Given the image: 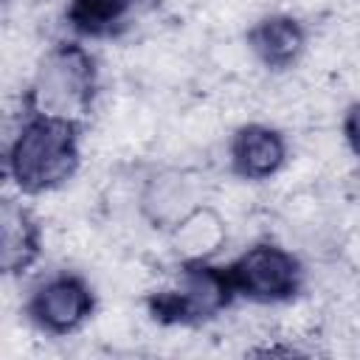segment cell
<instances>
[{
	"mask_svg": "<svg viewBox=\"0 0 360 360\" xmlns=\"http://www.w3.org/2000/svg\"><path fill=\"white\" fill-rule=\"evenodd\" d=\"M79 166L76 121L31 112L8 152V172L20 191L39 194L65 183Z\"/></svg>",
	"mask_w": 360,
	"mask_h": 360,
	"instance_id": "cell-1",
	"label": "cell"
},
{
	"mask_svg": "<svg viewBox=\"0 0 360 360\" xmlns=\"http://www.w3.org/2000/svg\"><path fill=\"white\" fill-rule=\"evenodd\" d=\"M96 90V68L84 48L59 45L53 48L31 84V110L39 115L76 121L90 110Z\"/></svg>",
	"mask_w": 360,
	"mask_h": 360,
	"instance_id": "cell-2",
	"label": "cell"
},
{
	"mask_svg": "<svg viewBox=\"0 0 360 360\" xmlns=\"http://www.w3.org/2000/svg\"><path fill=\"white\" fill-rule=\"evenodd\" d=\"M231 295H233V284L228 270L191 262L180 270L177 284L160 290L149 301V307L155 318L163 323H197L225 309Z\"/></svg>",
	"mask_w": 360,
	"mask_h": 360,
	"instance_id": "cell-3",
	"label": "cell"
},
{
	"mask_svg": "<svg viewBox=\"0 0 360 360\" xmlns=\"http://www.w3.org/2000/svg\"><path fill=\"white\" fill-rule=\"evenodd\" d=\"M233 292L273 304V301H287L298 292L301 287V264L298 259L278 248V245H253L248 248L231 267H228Z\"/></svg>",
	"mask_w": 360,
	"mask_h": 360,
	"instance_id": "cell-4",
	"label": "cell"
},
{
	"mask_svg": "<svg viewBox=\"0 0 360 360\" xmlns=\"http://www.w3.org/2000/svg\"><path fill=\"white\" fill-rule=\"evenodd\" d=\"M93 309V295L90 287L79 276H53L48 278L28 304V312L34 323L51 335H68L79 329Z\"/></svg>",
	"mask_w": 360,
	"mask_h": 360,
	"instance_id": "cell-5",
	"label": "cell"
},
{
	"mask_svg": "<svg viewBox=\"0 0 360 360\" xmlns=\"http://www.w3.org/2000/svg\"><path fill=\"white\" fill-rule=\"evenodd\" d=\"M287 158L284 138L262 124L242 127L231 141V163L233 172L245 180H264L281 169Z\"/></svg>",
	"mask_w": 360,
	"mask_h": 360,
	"instance_id": "cell-6",
	"label": "cell"
},
{
	"mask_svg": "<svg viewBox=\"0 0 360 360\" xmlns=\"http://www.w3.org/2000/svg\"><path fill=\"white\" fill-rule=\"evenodd\" d=\"M39 256V228L31 214L14 200L0 211V264L6 273H22Z\"/></svg>",
	"mask_w": 360,
	"mask_h": 360,
	"instance_id": "cell-7",
	"label": "cell"
},
{
	"mask_svg": "<svg viewBox=\"0 0 360 360\" xmlns=\"http://www.w3.org/2000/svg\"><path fill=\"white\" fill-rule=\"evenodd\" d=\"M250 48L267 68H290L304 51V31L292 17H267L250 31Z\"/></svg>",
	"mask_w": 360,
	"mask_h": 360,
	"instance_id": "cell-8",
	"label": "cell"
},
{
	"mask_svg": "<svg viewBox=\"0 0 360 360\" xmlns=\"http://www.w3.org/2000/svg\"><path fill=\"white\" fill-rule=\"evenodd\" d=\"M135 6V0H70L68 20L82 34H110Z\"/></svg>",
	"mask_w": 360,
	"mask_h": 360,
	"instance_id": "cell-9",
	"label": "cell"
},
{
	"mask_svg": "<svg viewBox=\"0 0 360 360\" xmlns=\"http://www.w3.org/2000/svg\"><path fill=\"white\" fill-rule=\"evenodd\" d=\"M343 129H346V141H349L352 152L360 158V104L349 110V115H346V127H343Z\"/></svg>",
	"mask_w": 360,
	"mask_h": 360,
	"instance_id": "cell-10",
	"label": "cell"
}]
</instances>
